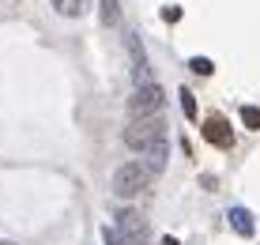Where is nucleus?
<instances>
[{"instance_id":"1","label":"nucleus","mask_w":260,"mask_h":245,"mask_svg":"<svg viewBox=\"0 0 260 245\" xmlns=\"http://www.w3.org/2000/svg\"><path fill=\"white\" fill-rule=\"evenodd\" d=\"M124 143L136 155H143V162L155 174H162L170 159V129L162 125V117H132V125L124 129Z\"/></svg>"},{"instance_id":"2","label":"nucleus","mask_w":260,"mask_h":245,"mask_svg":"<svg viewBox=\"0 0 260 245\" xmlns=\"http://www.w3.org/2000/svg\"><path fill=\"white\" fill-rule=\"evenodd\" d=\"M155 170L147 166L143 159H132V162H124V166L113 170V181H110V193L117 196V200H132V196H140V193H147L151 185H155Z\"/></svg>"},{"instance_id":"3","label":"nucleus","mask_w":260,"mask_h":245,"mask_svg":"<svg viewBox=\"0 0 260 245\" xmlns=\"http://www.w3.org/2000/svg\"><path fill=\"white\" fill-rule=\"evenodd\" d=\"M162 106H166V90L158 83H143V87L132 90V98H128V113L132 117H158Z\"/></svg>"},{"instance_id":"4","label":"nucleus","mask_w":260,"mask_h":245,"mask_svg":"<svg viewBox=\"0 0 260 245\" xmlns=\"http://www.w3.org/2000/svg\"><path fill=\"white\" fill-rule=\"evenodd\" d=\"M113 230L121 234L128 245H147V223L140 219L132 207H124V211L117 215V223H113Z\"/></svg>"},{"instance_id":"5","label":"nucleus","mask_w":260,"mask_h":245,"mask_svg":"<svg viewBox=\"0 0 260 245\" xmlns=\"http://www.w3.org/2000/svg\"><path fill=\"white\" fill-rule=\"evenodd\" d=\"M128 57H132V79H136V87L155 83V79H151V60H147V49H143L140 34H128Z\"/></svg>"},{"instance_id":"6","label":"nucleus","mask_w":260,"mask_h":245,"mask_svg":"<svg viewBox=\"0 0 260 245\" xmlns=\"http://www.w3.org/2000/svg\"><path fill=\"white\" fill-rule=\"evenodd\" d=\"M200 132H204L208 143H215V147H234V132H230L226 117H208V121L200 125Z\"/></svg>"},{"instance_id":"7","label":"nucleus","mask_w":260,"mask_h":245,"mask_svg":"<svg viewBox=\"0 0 260 245\" xmlns=\"http://www.w3.org/2000/svg\"><path fill=\"white\" fill-rule=\"evenodd\" d=\"M226 219H230V226H234L241 238H253V230H256V226H253V215H249L245 207H230V211H226Z\"/></svg>"},{"instance_id":"8","label":"nucleus","mask_w":260,"mask_h":245,"mask_svg":"<svg viewBox=\"0 0 260 245\" xmlns=\"http://www.w3.org/2000/svg\"><path fill=\"white\" fill-rule=\"evenodd\" d=\"M53 8H57L64 19H79V15H87V0H53Z\"/></svg>"},{"instance_id":"9","label":"nucleus","mask_w":260,"mask_h":245,"mask_svg":"<svg viewBox=\"0 0 260 245\" xmlns=\"http://www.w3.org/2000/svg\"><path fill=\"white\" fill-rule=\"evenodd\" d=\"M98 8H102V12H98L102 15V26H117L121 23V4L117 0H98Z\"/></svg>"},{"instance_id":"10","label":"nucleus","mask_w":260,"mask_h":245,"mask_svg":"<svg viewBox=\"0 0 260 245\" xmlns=\"http://www.w3.org/2000/svg\"><path fill=\"white\" fill-rule=\"evenodd\" d=\"M241 125L260 132V106H241Z\"/></svg>"},{"instance_id":"11","label":"nucleus","mask_w":260,"mask_h":245,"mask_svg":"<svg viewBox=\"0 0 260 245\" xmlns=\"http://www.w3.org/2000/svg\"><path fill=\"white\" fill-rule=\"evenodd\" d=\"M177 98H181L185 117H189V121H196V98H192V90H189V87H181V90H177Z\"/></svg>"},{"instance_id":"12","label":"nucleus","mask_w":260,"mask_h":245,"mask_svg":"<svg viewBox=\"0 0 260 245\" xmlns=\"http://www.w3.org/2000/svg\"><path fill=\"white\" fill-rule=\"evenodd\" d=\"M189 68L196 72V76H211V72H215V65H211L208 57H192V60H189Z\"/></svg>"},{"instance_id":"13","label":"nucleus","mask_w":260,"mask_h":245,"mask_svg":"<svg viewBox=\"0 0 260 245\" xmlns=\"http://www.w3.org/2000/svg\"><path fill=\"white\" fill-rule=\"evenodd\" d=\"M102 238H106V245H128L117 230H113V226H106V230H102Z\"/></svg>"},{"instance_id":"14","label":"nucleus","mask_w":260,"mask_h":245,"mask_svg":"<svg viewBox=\"0 0 260 245\" xmlns=\"http://www.w3.org/2000/svg\"><path fill=\"white\" fill-rule=\"evenodd\" d=\"M162 19H166V23H177V19H181V8H177V4H166V8H162Z\"/></svg>"},{"instance_id":"15","label":"nucleus","mask_w":260,"mask_h":245,"mask_svg":"<svg viewBox=\"0 0 260 245\" xmlns=\"http://www.w3.org/2000/svg\"><path fill=\"white\" fill-rule=\"evenodd\" d=\"M162 245H177V238H162Z\"/></svg>"},{"instance_id":"16","label":"nucleus","mask_w":260,"mask_h":245,"mask_svg":"<svg viewBox=\"0 0 260 245\" xmlns=\"http://www.w3.org/2000/svg\"><path fill=\"white\" fill-rule=\"evenodd\" d=\"M0 245H12V241H0Z\"/></svg>"}]
</instances>
